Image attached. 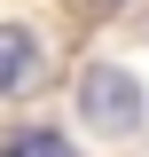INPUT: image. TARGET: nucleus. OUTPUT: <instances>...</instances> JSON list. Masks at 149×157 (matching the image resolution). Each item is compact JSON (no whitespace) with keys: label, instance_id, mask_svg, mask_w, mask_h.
<instances>
[{"label":"nucleus","instance_id":"1","mask_svg":"<svg viewBox=\"0 0 149 157\" xmlns=\"http://www.w3.org/2000/svg\"><path fill=\"white\" fill-rule=\"evenodd\" d=\"M78 118H86L94 134H133V126H141V86H133V71L94 63V71L78 78Z\"/></svg>","mask_w":149,"mask_h":157},{"label":"nucleus","instance_id":"3","mask_svg":"<svg viewBox=\"0 0 149 157\" xmlns=\"http://www.w3.org/2000/svg\"><path fill=\"white\" fill-rule=\"evenodd\" d=\"M0 157H78L63 134H16V141H0Z\"/></svg>","mask_w":149,"mask_h":157},{"label":"nucleus","instance_id":"2","mask_svg":"<svg viewBox=\"0 0 149 157\" xmlns=\"http://www.w3.org/2000/svg\"><path fill=\"white\" fill-rule=\"evenodd\" d=\"M32 78V32L24 24H0V94Z\"/></svg>","mask_w":149,"mask_h":157}]
</instances>
